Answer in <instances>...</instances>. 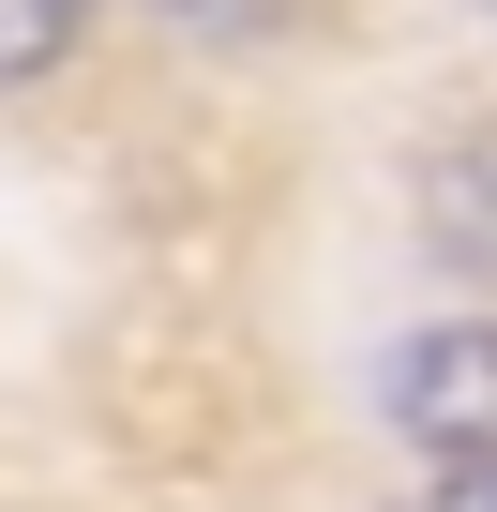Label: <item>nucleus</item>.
<instances>
[{
  "label": "nucleus",
  "mask_w": 497,
  "mask_h": 512,
  "mask_svg": "<svg viewBox=\"0 0 497 512\" xmlns=\"http://www.w3.org/2000/svg\"><path fill=\"white\" fill-rule=\"evenodd\" d=\"M377 407H392V437H407L422 467H467V452H497V317H422V332L392 347Z\"/></svg>",
  "instance_id": "f257e3e1"
},
{
  "label": "nucleus",
  "mask_w": 497,
  "mask_h": 512,
  "mask_svg": "<svg viewBox=\"0 0 497 512\" xmlns=\"http://www.w3.org/2000/svg\"><path fill=\"white\" fill-rule=\"evenodd\" d=\"M422 241L437 256H497V151H452L422 181Z\"/></svg>",
  "instance_id": "f03ea898"
},
{
  "label": "nucleus",
  "mask_w": 497,
  "mask_h": 512,
  "mask_svg": "<svg viewBox=\"0 0 497 512\" xmlns=\"http://www.w3.org/2000/svg\"><path fill=\"white\" fill-rule=\"evenodd\" d=\"M91 46V0H0V91H46Z\"/></svg>",
  "instance_id": "7ed1b4c3"
},
{
  "label": "nucleus",
  "mask_w": 497,
  "mask_h": 512,
  "mask_svg": "<svg viewBox=\"0 0 497 512\" xmlns=\"http://www.w3.org/2000/svg\"><path fill=\"white\" fill-rule=\"evenodd\" d=\"M151 16L181 46H257V31H287V0H151Z\"/></svg>",
  "instance_id": "20e7f679"
},
{
  "label": "nucleus",
  "mask_w": 497,
  "mask_h": 512,
  "mask_svg": "<svg viewBox=\"0 0 497 512\" xmlns=\"http://www.w3.org/2000/svg\"><path fill=\"white\" fill-rule=\"evenodd\" d=\"M437 512H497V452H467V467H437Z\"/></svg>",
  "instance_id": "39448f33"
},
{
  "label": "nucleus",
  "mask_w": 497,
  "mask_h": 512,
  "mask_svg": "<svg viewBox=\"0 0 497 512\" xmlns=\"http://www.w3.org/2000/svg\"><path fill=\"white\" fill-rule=\"evenodd\" d=\"M482 16H497V0H482Z\"/></svg>",
  "instance_id": "423d86ee"
}]
</instances>
